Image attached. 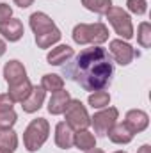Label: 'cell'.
<instances>
[{
	"instance_id": "603a6c76",
	"label": "cell",
	"mask_w": 151,
	"mask_h": 153,
	"mask_svg": "<svg viewBox=\"0 0 151 153\" xmlns=\"http://www.w3.org/2000/svg\"><path fill=\"white\" fill-rule=\"evenodd\" d=\"M82 5L96 14H105L112 7V0H82Z\"/></svg>"
},
{
	"instance_id": "ba28073f",
	"label": "cell",
	"mask_w": 151,
	"mask_h": 153,
	"mask_svg": "<svg viewBox=\"0 0 151 153\" xmlns=\"http://www.w3.org/2000/svg\"><path fill=\"white\" fill-rule=\"evenodd\" d=\"M117 117H119L117 109L115 107H109V109H103V111H100V112H96V114L93 116L91 117V125H93L94 132L100 137H105L109 134V130L115 125Z\"/></svg>"
},
{
	"instance_id": "277c9868",
	"label": "cell",
	"mask_w": 151,
	"mask_h": 153,
	"mask_svg": "<svg viewBox=\"0 0 151 153\" xmlns=\"http://www.w3.org/2000/svg\"><path fill=\"white\" fill-rule=\"evenodd\" d=\"M50 135V125L44 117H38V119H32L30 125L25 128L23 132V144H25V150L30 153L41 150V146L46 143Z\"/></svg>"
},
{
	"instance_id": "4316f807",
	"label": "cell",
	"mask_w": 151,
	"mask_h": 153,
	"mask_svg": "<svg viewBox=\"0 0 151 153\" xmlns=\"http://www.w3.org/2000/svg\"><path fill=\"white\" fill-rule=\"evenodd\" d=\"M18 7H21V9H27V7H30L32 4H34V0H13Z\"/></svg>"
},
{
	"instance_id": "484cf974",
	"label": "cell",
	"mask_w": 151,
	"mask_h": 153,
	"mask_svg": "<svg viewBox=\"0 0 151 153\" xmlns=\"http://www.w3.org/2000/svg\"><path fill=\"white\" fill-rule=\"evenodd\" d=\"M11 18H13V9L9 7V4L2 2L0 4V25L5 23V22H9Z\"/></svg>"
},
{
	"instance_id": "f546056e",
	"label": "cell",
	"mask_w": 151,
	"mask_h": 153,
	"mask_svg": "<svg viewBox=\"0 0 151 153\" xmlns=\"http://www.w3.org/2000/svg\"><path fill=\"white\" fill-rule=\"evenodd\" d=\"M87 153H105V152H101V150H96V148H93V150H89Z\"/></svg>"
},
{
	"instance_id": "d4e9b609",
	"label": "cell",
	"mask_w": 151,
	"mask_h": 153,
	"mask_svg": "<svg viewBox=\"0 0 151 153\" xmlns=\"http://www.w3.org/2000/svg\"><path fill=\"white\" fill-rule=\"evenodd\" d=\"M126 5H128V11L133 13V14H144L146 9H148L146 0H128Z\"/></svg>"
},
{
	"instance_id": "6da1fadb",
	"label": "cell",
	"mask_w": 151,
	"mask_h": 153,
	"mask_svg": "<svg viewBox=\"0 0 151 153\" xmlns=\"http://www.w3.org/2000/svg\"><path fill=\"white\" fill-rule=\"evenodd\" d=\"M71 62L62 64V75L84 87L85 91H103L114 75L112 57L100 45L84 48Z\"/></svg>"
},
{
	"instance_id": "2e32d148",
	"label": "cell",
	"mask_w": 151,
	"mask_h": 153,
	"mask_svg": "<svg viewBox=\"0 0 151 153\" xmlns=\"http://www.w3.org/2000/svg\"><path fill=\"white\" fill-rule=\"evenodd\" d=\"M73 135H75V132L64 121L57 123V126H55V144L61 150H70L73 146Z\"/></svg>"
},
{
	"instance_id": "8fae6325",
	"label": "cell",
	"mask_w": 151,
	"mask_h": 153,
	"mask_svg": "<svg viewBox=\"0 0 151 153\" xmlns=\"http://www.w3.org/2000/svg\"><path fill=\"white\" fill-rule=\"evenodd\" d=\"M4 78L7 82V85H16V84H21L23 80H27V71H25V66L20 62V61H9L5 62L4 66Z\"/></svg>"
},
{
	"instance_id": "e0dca14e",
	"label": "cell",
	"mask_w": 151,
	"mask_h": 153,
	"mask_svg": "<svg viewBox=\"0 0 151 153\" xmlns=\"http://www.w3.org/2000/svg\"><path fill=\"white\" fill-rule=\"evenodd\" d=\"M109 139L112 141V143H115V144H128L132 139H133V134L128 130V126L124 125V123H115L112 128L109 130Z\"/></svg>"
},
{
	"instance_id": "5b68a950",
	"label": "cell",
	"mask_w": 151,
	"mask_h": 153,
	"mask_svg": "<svg viewBox=\"0 0 151 153\" xmlns=\"http://www.w3.org/2000/svg\"><path fill=\"white\" fill-rule=\"evenodd\" d=\"M64 117H66V125L73 130H87V126L91 125V117L87 114V109L84 107V103L80 100H70L66 111H64Z\"/></svg>"
},
{
	"instance_id": "1f68e13d",
	"label": "cell",
	"mask_w": 151,
	"mask_h": 153,
	"mask_svg": "<svg viewBox=\"0 0 151 153\" xmlns=\"http://www.w3.org/2000/svg\"><path fill=\"white\" fill-rule=\"evenodd\" d=\"M114 153H126V152H114Z\"/></svg>"
},
{
	"instance_id": "cb8c5ba5",
	"label": "cell",
	"mask_w": 151,
	"mask_h": 153,
	"mask_svg": "<svg viewBox=\"0 0 151 153\" xmlns=\"http://www.w3.org/2000/svg\"><path fill=\"white\" fill-rule=\"evenodd\" d=\"M137 41L144 46V48H150L151 46V25L148 22H142L139 25V30H137Z\"/></svg>"
},
{
	"instance_id": "7a4b0ae2",
	"label": "cell",
	"mask_w": 151,
	"mask_h": 153,
	"mask_svg": "<svg viewBox=\"0 0 151 153\" xmlns=\"http://www.w3.org/2000/svg\"><path fill=\"white\" fill-rule=\"evenodd\" d=\"M30 29L36 34V43L39 48H50L61 39V30L53 23V20L44 13L30 14Z\"/></svg>"
},
{
	"instance_id": "44dd1931",
	"label": "cell",
	"mask_w": 151,
	"mask_h": 153,
	"mask_svg": "<svg viewBox=\"0 0 151 153\" xmlns=\"http://www.w3.org/2000/svg\"><path fill=\"white\" fill-rule=\"evenodd\" d=\"M18 146V135L13 128H0V148L14 152Z\"/></svg>"
},
{
	"instance_id": "d6986e66",
	"label": "cell",
	"mask_w": 151,
	"mask_h": 153,
	"mask_svg": "<svg viewBox=\"0 0 151 153\" xmlns=\"http://www.w3.org/2000/svg\"><path fill=\"white\" fill-rule=\"evenodd\" d=\"M30 89H32V84L29 82V78L27 80H23L21 84H16V85H11L9 87V96H11V100L14 102V103H21L27 96H29V93H30Z\"/></svg>"
},
{
	"instance_id": "ac0fdd59",
	"label": "cell",
	"mask_w": 151,
	"mask_h": 153,
	"mask_svg": "<svg viewBox=\"0 0 151 153\" xmlns=\"http://www.w3.org/2000/svg\"><path fill=\"white\" fill-rule=\"evenodd\" d=\"M73 144L82 152H89V150L96 148V137L89 130H78L73 135Z\"/></svg>"
},
{
	"instance_id": "ffe728a7",
	"label": "cell",
	"mask_w": 151,
	"mask_h": 153,
	"mask_svg": "<svg viewBox=\"0 0 151 153\" xmlns=\"http://www.w3.org/2000/svg\"><path fill=\"white\" fill-rule=\"evenodd\" d=\"M41 87L48 93H57L61 89H64V78L55 73H48V75H43L41 78Z\"/></svg>"
},
{
	"instance_id": "9a60e30c",
	"label": "cell",
	"mask_w": 151,
	"mask_h": 153,
	"mask_svg": "<svg viewBox=\"0 0 151 153\" xmlns=\"http://www.w3.org/2000/svg\"><path fill=\"white\" fill-rule=\"evenodd\" d=\"M70 100H71V96H70V93L64 91V89H61V91H57V93H52L50 102H48V112L53 114V116L64 114V111H66Z\"/></svg>"
},
{
	"instance_id": "4fadbf2b",
	"label": "cell",
	"mask_w": 151,
	"mask_h": 153,
	"mask_svg": "<svg viewBox=\"0 0 151 153\" xmlns=\"http://www.w3.org/2000/svg\"><path fill=\"white\" fill-rule=\"evenodd\" d=\"M73 55H75V52H73V48H71L70 45H59V46H55V48H52V50L48 52L46 61H48V64H52V66H62V64L68 62Z\"/></svg>"
},
{
	"instance_id": "8992f818",
	"label": "cell",
	"mask_w": 151,
	"mask_h": 153,
	"mask_svg": "<svg viewBox=\"0 0 151 153\" xmlns=\"http://www.w3.org/2000/svg\"><path fill=\"white\" fill-rule=\"evenodd\" d=\"M109 23L114 27L115 34L121 36L123 39H132L133 38V25H132V18L126 11H123L121 7H110L105 13Z\"/></svg>"
},
{
	"instance_id": "f1b7e54d",
	"label": "cell",
	"mask_w": 151,
	"mask_h": 153,
	"mask_svg": "<svg viewBox=\"0 0 151 153\" xmlns=\"http://www.w3.org/2000/svg\"><path fill=\"white\" fill-rule=\"evenodd\" d=\"M5 48H7V46H5V41H4V39H0V57L5 53Z\"/></svg>"
},
{
	"instance_id": "7c38bea8",
	"label": "cell",
	"mask_w": 151,
	"mask_h": 153,
	"mask_svg": "<svg viewBox=\"0 0 151 153\" xmlns=\"http://www.w3.org/2000/svg\"><path fill=\"white\" fill-rule=\"evenodd\" d=\"M44 96H46V91H44L41 85H32L29 96L21 102V109H23V112L32 114V112L39 111L41 105H43V102H44Z\"/></svg>"
},
{
	"instance_id": "83f0119b",
	"label": "cell",
	"mask_w": 151,
	"mask_h": 153,
	"mask_svg": "<svg viewBox=\"0 0 151 153\" xmlns=\"http://www.w3.org/2000/svg\"><path fill=\"white\" fill-rule=\"evenodd\" d=\"M137 153H151V146L150 144H144V146H141L139 148V152Z\"/></svg>"
},
{
	"instance_id": "9c48e42d",
	"label": "cell",
	"mask_w": 151,
	"mask_h": 153,
	"mask_svg": "<svg viewBox=\"0 0 151 153\" xmlns=\"http://www.w3.org/2000/svg\"><path fill=\"white\" fill-rule=\"evenodd\" d=\"M124 125L128 126V130L135 135V134H141L148 128L150 125V116L146 114L144 111H139V109H133V111H128L126 117H124Z\"/></svg>"
},
{
	"instance_id": "7402d4cb",
	"label": "cell",
	"mask_w": 151,
	"mask_h": 153,
	"mask_svg": "<svg viewBox=\"0 0 151 153\" xmlns=\"http://www.w3.org/2000/svg\"><path fill=\"white\" fill-rule=\"evenodd\" d=\"M110 103V94L107 91H94L89 94V105L93 109H105Z\"/></svg>"
},
{
	"instance_id": "52a82bcc",
	"label": "cell",
	"mask_w": 151,
	"mask_h": 153,
	"mask_svg": "<svg viewBox=\"0 0 151 153\" xmlns=\"http://www.w3.org/2000/svg\"><path fill=\"white\" fill-rule=\"evenodd\" d=\"M109 50H110V57L121 66H128L135 57L141 55L132 45H128L123 39H112L109 45Z\"/></svg>"
},
{
	"instance_id": "4dcf8cb0",
	"label": "cell",
	"mask_w": 151,
	"mask_h": 153,
	"mask_svg": "<svg viewBox=\"0 0 151 153\" xmlns=\"http://www.w3.org/2000/svg\"><path fill=\"white\" fill-rule=\"evenodd\" d=\"M0 153H13V152H9V150H2V148H0Z\"/></svg>"
},
{
	"instance_id": "30bf717a",
	"label": "cell",
	"mask_w": 151,
	"mask_h": 153,
	"mask_svg": "<svg viewBox=\"0 0 151 153\" xmlns=\"http://www.w3.org/2000/svg\"><path fill=\"white\" fill-rule=\"evenodd\" d=\"M14 102L9 94H0V128H13L18 116L14 112Z\"/></svg>"
},
{
	"instance_id": "3957f363",
	"label": "cell",
	"mask_w": 151,
	"mask_h": 153,
	"mask_svg": "<svg viewBox=\"0 0 151 153\" xmlns=\"http://www.w3.org/2000/svg\"><path fill=\"white\" fill-rule=\"evenodd\" d=\"M109 39V29L101 23H78L73 29V41L76 45H101Z\"/></svg>"
},
{
	"instance_id": "5bb4252c",
	"label": "cell",
	"mask_w": 151,
	"mask_h": 153,
	"mask_svg": "<svg viewBox=\"0 0 151 153\" xmlns=\"http://www.w3.org/2000/svg\"><path fill=\"white\" fill-rule=\"evenodd\" d=\"M0 34L7 39V41H11V43L20 41V39L23 38V34H25L23 23L18 18H11L9 22H5V23L0 25Z\"/></svg>"
}]
</instances>
